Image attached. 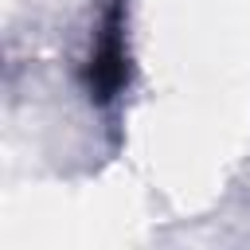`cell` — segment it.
<instances>
[{
    "label": "cell",
    "mask_w": 250,
    "mask_h": 250,
    "mask_svg": "<svg viewBox=\"0 0 250 250\" xmlns=\"http://www.w3.org/2000/svg\"><path fill=\"white\" fill-rule=\"evenodd\" d=\"M125 82H129V59H125V39H121V4H113L105 16V31L86 66V90H90V98L109 102L121 94Z\"/></svg>",
    "instance_id": "cell-1"
}]
</instances>
